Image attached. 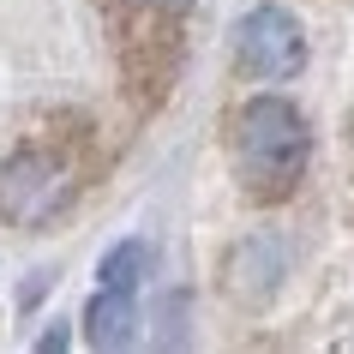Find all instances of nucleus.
Masks as SVG:
<instances>
[{"label": "nucleus", "instance_id": "f257e3e1", "mask_svg": "<svg viewBox=\"0 0 354 354\" xmlns=\"http://www.w3.org/2000/svg\"><path fill=\"white\" fill-rule=\"evenodd\" d=\"M313 156V127L288 96H252L234 114V168L259 198H282L306 174Z\"/></svg>", "mask_w": 354, "mask_h": 354}, {"label": "nucleus", "instance_id": "f03ea898", "mask_svg": "<svg viewBox=\"0 0 354 354\" xmlns=\"http://www.w3.org/2000/svg\"><path fill=\"white\" fill-rule=\"evenodd\" d=\"M73 162L66 156H55V150H19L12 162L0 168V216H12V223L37 228L48 223V216H60V210L73 205Z\"/></svg>", "mask_w": 354, "mask_h": 354}, {"label": "nucleus", "instance_id": "7ed1b4c3", "mask_svg": "<svg viewBox=\"0 0 354 354\" xmlns=\"http://www.w3.org/2000/svg\"><path fill=\"white\" fill-rule=\"evenodd\" d=\"M234 66L246 78H288L306 66V30L288 6L277 0H264L252 12H241L234 24Z\"/></svg>", "mask_w": 354, "mask_h": 354}, {"label": "nucleus", "instance_id": "20e7f679", "mask_svg": "<svg viewBox=\"0 0 354 354\" xmlns=\"http://www.w3.org/2000/svg\"><path fill=\"white\" fill-rule=\"evenodd\" d=\"M228 295L234 300H264L277 295L282 282V241L277 234H252V241H241L234 252H228Z\"/></svg>", "mask_w": 354, "mask_h": 354}, {"label": "nucleus", "instance_id": "39448f33", "mask_svg": "<svg viewBox=\"0 0 354 354\" xmlns=\"http://www.w3.org/2000/svg\"><path fill=\"white\" fill-rule=\"evenodd\" d=\"M132 324H138V313H132L127 288H96V300L84 306V336H91L96 348H127Z\"/></svg>", "mask_w": 354, "mask_h": 354}, {"label": "nucleus", "instance_id": "423d86ee", "mask_svg": "<svg viewBox=\"0 0 354 354\" xmlns=\"http://www.w3.org/2000/svg\"><path fill=\"white\" fill-rule=\"evenodd\" d=\"M145 264H150V252H145V241H120V246H109L102 252V264H96V282L102 288H138V277H145Z\"/></svg>", "mask_w": 354, "mask_h": 354}, {"label": "nucleus", "instance_id": "0eeeda50", "mask_svg": "<svg viewBox=\"0 0 354 354\" xmlns=\"http://www.w3.org/2000/svg\"><path fill=\"white\" fill-rule=\"evenodd\" d=\"M66 342H73V336H66V330L55 324V330H42V342H37V348H42V354H55V348H66Z\"/></svg>", "mask_w": 354, "mask_h": 354}, {"label": "nucleus", "instance_id": "6e6552de", "mask_svg": "<svg viewBox=\"0 0 354 354\" xmlns=\"http://www.w3.org/2000/svg\"><path fill=\"white\" fill-rule=\"evenodd\" d=\"M132 6H145V12H180L187 0H132Z\"/></svg>", "mask_w": 354, "mask_h": 354}]
</instances>
